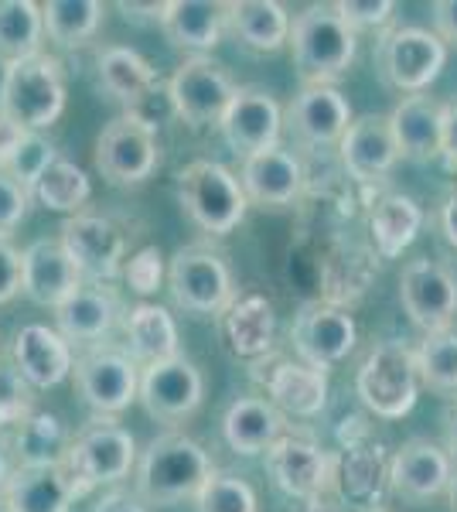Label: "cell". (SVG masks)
<instances>
[{"label": "cell", "instance_id": "obj_43", "mask_svg": "<svg viewBox=\"0 0 457 512\" xmlns=\"http://www.w3.org/2000/svg\"><path fill=\"white\" fill-rule=\"evenodd\" d=\"M123 274H127L130 291L154 294L157 287H161V280H164V256H161V250H157V246H144V250H137L127 260Z\"/></svg>", "mask_w": 457, "mask_h": 512}, {"label": "cell", "instance_id": "obj_50", "mask_svg": "<svg viewBox=\"0 0 457 512\" xmlns=\"http://www.w3.org/2000/svg\"><path fill=\"white\" fill-rule=\"evenodd\" d=\"M434 28L437 38L444 41H457V0H437L434 4Z\"/></svg>", "mask_w": 457, "mask_h": 512}, {"label": "cell", "instance_id": "obj_49", "mask_svg": "<svg viewBox=\"0 0 457 512\" xmlns=\"http://www.w3.org/2000/svg\"><path fill=\"white\" fill-rule=\"evenodd\" d=\"M116 11H123V18L134 21V24H161L164 21V4H134V0H120L116 4Z\"/></svg>", "mask_w": 457, "mask_h": 512}, {"label": "cell", "instance_id": "obj_30", "mask_svg": "<svg viewBox=\"0 0 457 512\" xmlns=\"http://www.w3.org/2000/svg\"><path fill=\"white\" fill-rule=\"evenodd\" d=\"M161 28L174 48L205 55L226 35V4L219 0H168Z\"/></svg>", "mask_w": 457, "mask_h": 512}, {"label": "cell", "instance_id": "obj_57", "mask_svg": "<svg viewBox=\"0 0 457 512\" xmlns=\"http://www.w3.org/2000/svg\"><path fill=\"white\" fill-rule=\"evenodd\" d=\"M4 79H7V62L0 59V93H4Z\"/></svg>", "mask_w": 457, "mask_h": 512}, {"label": "cell", "instance_id": "obj_44", "mask_svg": "<svg viewBox=\"0 0 457 512\" xmlns=\"http://www.w3.org/2000/svg\"><path fill=\"white\" fill-rule=\"evenodd\" d=\"M28 205H31L28 188L21 181H14L7 171H0V239H11V233L28 216Z\"/></svg>", "mask_w": 457, "mask_h": 512}, {"label": "cell", "instance_id": "obj_56", "mask_svg": "<svg viewBox=\"0 0 457 512\" xmlns=\"http://www.w3.org/2000/svg\"><path fill=\"white\" fill-rule=\"evenodd\" d=\"M307 512H338V509H335V506H324V502H318V506H311Z\"/></svg>", "mask_w": 457, "mask_h": 512}, {"label": "cell", "instance_id": "obj_14", "mask_svg": "<svg viewBox=\"0 0 457 512\" xmlns=\"http://www.w3.org/2000/svg\"><path fill=\"white\" fill-rule=\"evenodd\" d=\"M62 246L86 284H110L127 260V233L96 212H76L62 222Z\"/></svg>", "mask_w": 457, "mask_h": 512}, {"label": "cell", "instance_id": "obj_27", "mask_svg": "<svg viewBox=\"0 0 457 512\" xmlns=\"http://www.w3.org/2000/svg\"><path fill=\"white\" fill-rule=\"evenodd\" d=\"M222 342L236 359L260 362L273 352L277 315L263 294H236V301L222 311Z\"/></svg>", "mask_w": 457, "mask_h": 512}, {"label": "cell", "instance_id": "obj_45", "mask_svg": "<svg viewBox=\"0 0 457 512\" xmlns=\"http://www.w3.org/2000/svg\"><path fill=\"white\" fill-rule=\"evenodd\" d=\"M338 14L345 18V24L352 31L362 28H382V24L393 21L396 4L393 0H338Z\"/></svg>", "mask_w": 457, "mask_h": 512}, {"label": "cell", "instance_id": "obj_46", "mask_svg": "<svg viewBox=\"0 0 457 512\" xmlns=\"http://www.w3.org/2000/svg\"><path fill=\"white\" fill-rule=\"evenodd\" d=\"M21 294V250L11 239H0V304Z\"/></svg>", "mask_w": 457, "mask_h": 512}, {"label": "cell", "instance_id": "obj_8", "mask_svg": "<svg viewBox=\"0 0 457 512\" xmlns=\"http://www.w3.org/2000/svg\"><path fill=\"white\" fill-rule=\"evenodd\" d=\"M447 62V45L437 31L403 24L389 28L376 45V69L389 89H400L406 96H417L430 86Z\"/></svg>", "mask_w": 457, "mask_h": 512}, {"label": "cell", "instance_id": "obj_7", "mask_svg": "<svg viewBox=\"0 0 457 512\" xmlns=\"http://www.w3.org/2000/svg\"><path fill=\"white\" fill-rule=\"evenodd\" d=\"M355 390L369 414L382 420H400L417 407L420 396V369L417 352L406 342H379L365 355L355 376Z\"/></svg>", "mask_w": 457, "mask_h": 512}, {"label": "cell", "instance_id": "obj_25", "mask_svg": "<svg viewBox=\"0 0 457 512\" xmlns=\"http://www.w3.org/2000/svg\"><path fill=\"white\" fill-rule=\"evenodd\" d=\"M239 185L246 198L260 209H287L301 198L304 188V168L284 147H270L253 158H243Z\"/></svg>", "mask_w": 457, "mask_h": 512}, {"label": "cell", "instance_id": "obj_5", "mask_svg": "<svg viewBox=\"0 0 457 512\" xmlns=\"http://www.w3.org/2000/svg\"><path fill=\"white\" fill-rule=\"evenodd\" d=\"M171 297L185 315L215 318L236 301V277L226 260L209 243H188L168 263Z\"/></svg>", "mask_w": 457, "mask_h": 512}, {"label": "cell", "instance_id": "obj_31", "mask_svg": "<svg viewBox=\"0 0 457 512\" xmlns=\"http://www.w3.org/2000/svg\"><path fill=\"white\" fill-rule=\"evenodd\" d=\"M76 499L79 492L62 465L14 468L4 489V502L11 512H69Z\"/></svg>", "mask_w": 457, "mask_h": 512}, {"label": "cell", "instance_id": "obj_22", "mask_svg": "<svg viewBox=\"0 0 457 512\" xmlns=\"http://www.w3.org/2000/svg\"><path fill=\"white\" fill-rule=\"evenodd\" d=\"M11 366L24 376L31 390H52L65 383L76 366L72 345L48 325H24L14 332L11 342Z\"/></svg>", "mask_w": 457, "mask_h": 512}, {"label": "cell", "instance_id": "obj_28", "mask_svg": "<svg viewBox=\"0 0 457 512\" xmlns=\"http://www.w3.org/2000/svg\"><path fill=\"white\" fill-rule=\"evenodd\" d=\"M287 434V420L263 396H239L229 403L226 417H222V437L236 454L253 458V454H267L280 437Z\"/></svg>", "mask_w": 457, "mask_h": 512}, {"label": "cell", "instance_id": "obj_23", "mask_svg": "<svg viewBox=\"0 0 457 512\" xmlns=\"http://www.w3.org/2000/svg\"><path fill=\"white\" fill-rule=\"evenodd\" d=\"M338 158H342L345 175L362 181V185H376V181L386 178L400 161L389 117L365 113V117L348 123L342 144H338Z\"/></svg>", "mask_w": 457, "mask_h": 512}, {"label": "cell", "instance_id": "obj_59", "mask_svg": "<svg viewBox=\"0 0 457 512\" xmlns=\"http://www.w3.org/2000/svg\"><path fill=\"white\" fill-rule=\"evenodd\" d=\"M365 512H386V509H379V506H376V509H365Z\"/></svg>", "mask_w": 457, "mask_h": 512}, {"label": "cell", "instance_id": "obj_52", "mask_svg": "<svg viewBox=\"0 0 457 512\" xmlns=\"http://www.w3.org/2000/svg\"><path fill=\"white\" fill-rule=\"evenodd\" d=\"M440 229H444L447 243L457 250V185L451 188V195L444 198V209H440Z\"/></svg>", "mask_w": 457, "mask_h": 512}, {"label": "cell", "instance_id": "obj_32", "mask_svg": "<svg viewBox=\"0 0 457 512\" xmlns=\"http://www.w3.org/2000/svg\"><path fill=\"white\" fill-rule=\"evenodd\" d=\"M123 332H127V352L134 355L140 369L181 355L178 325H174L171 311L161 308V304L151 301L134 304L127 311V318H123Z\"/></svg>", "mask_w": 457, "mask_h": 512}, {"label": "cell", "instance_id": "obj_36", "mask_svg": "<svg viewBox=\"0 0 457 512\" xmlns=\"http://www.w3.org/2000/svg\"><path fill=\"white\" fill-rule=\"evenodd\" d=\"M45 18L35 0H0V59L7 65L41 52Z\"/></svg>", "mask_w": 457, "mask_h": 512}, {"label": "cell", "instance_id": "obj_11", "mask_svg": "<svg viewBox=\"0 0 457 512\" xmlns=\"http://www.w3.org/2000/svg\"><path fill=\"white\" fill-rule=\"evenodd\" d=\"M267 472L280 492L301 502H318L335 489L338 458L307 434H284L267 451Z\"/></svg>", "mask_w": 457, "mask_h": 512}, {"label": "cell", "instance_id": "obj_39", "mask_svg": "<svg viewBox=\"0 0 457 512\" xmlns=\"http://www.w3.org/2000/svg\"><path fill=\"white\" fill-rule=\"evenodd\" d=\"M420 383L437 393H457V328L423 335L417 349Z\"/></svg>", "mask_w": 457, "mask_h": 512}, {"label": "cell", "instance_id": "obj_13", "mask_svg": "<svg viewBox=\"0 0 457 512\" xmlns=\"http://www.w3.org/2000/svg\"><path fill=\"white\" fill-rule=\"evenodd\" d=\"M400 304L423 335L447 332L457 318V274L447 263L417 256L400 274Z\"/></svg>", "mask_w": 457, "mask_h": 512}, {"label": "cell", "instance_id": "obj_20", "mask_svg": "<svg viewBox=\"0 0 457 512\" xmlns=\"http://www.w3.org/2000/svg\"><path fill=\"white\" fill-rule=\"evenodd\" d=\"M284 123L297 144L321 151V147L342 144L348 123H352V106L335 86H304L287 106Z\"/></svg>", "mask_w": 457, "mask_h": 512}, {"label": "cell", "instance_id": "obj_1", "mask_svg": "<svg viewBox=\"0 0 457 512\" xmlns=\"http://www.w3.org/2000/svg\"><path fill=\"white\" fill-rule=\"evenodd\" d=\"M212 472L215 465L209 451L195 437L168 431L157 434L140 451L134 468V492L144 499V506H178L185 499H195Z\"/></svg>", "mask_w": 457, "mask_h": 512}, {"label": "cell", "instance_id": "obj_21", "mask_svg": "<svg viewBox=\"0 0 457 512\" xmlns=\"http://www.w3.org/2000/svg\"><path fill=\"white\" fill-rule=\"evenodd\" d=\"M120 315L127 311L110 284H82L62 308H55V325L72 349H93L110 338Z\"/></svg>", "mask_w": 457, "mask_h": 512}, {"label": "cell", "instance_id": "obj_42", "mask_svg": "<svg viewBox=\"0 0 457 512\" xmlns=\"http://www.w3.org/2000/svg\"><path fill=\"white\" fill-rule=\"evenodd\" d=\"M55 158H58L55 147L48 144L45 137H41V134H28V137L21 140L18 151L7 158V164L0 171H7V175H11L14 181H21V185L31 192V185H35V181L41 178V171H45Z\"/></svg>", "mask_w": 457, "mask_h": 512}, {"label": "cell", "instance_id": "obj_53", "mask_svg": "<svg viewBox=\"0 0 457 512\" xmlns=\"http://www.w3.org/2000/svg\"><path fill=\"white\" fill-rule=\"evenodd\" d=\"M444 441H447V454L457 461V400L447 407V414H444Z\"/></svg>", "mask_w": 457, "mask_h": 512}, {"label": "cell", "instance_id": "obj_47", "mask_svg": "<svg viewBox=\"0 0 457 512\" xmlns=\"http://www.w3.org/2000/svg\"><path fill=\"white\" fill-rule=\"evenodd\" d=\"M93 512H147L144 499L137 492L127 489H110L106 495H99V502L93 506Z\"/></svg>", "mask_w": 457, "mask_h": 512}, {"label": "cell", "instance_id": "obj_55", "mask_svg": "<svg viewBox=\"0 0 457 512\" xmlns=\"http://www.w3.org/2000/svg\"><path fill=\"white\" fill-rule=\"evenodd\" d=\"M451 512H457V478L451 482Z\"/></svg>", "mask_w": 457, "mask_h": 512}, {"label": "cell", "instance_id": "obj_24", "mask_svg": "<svg viewBox=\"0 0 457 512\" xmlns=\"http://www.w3.org/2000/svg\"><path fill=\"white\" fill-rule=\"evenodd\" d=\"M389 130L400 158L413 164L444 158V103L434 96H403L389 113Z\"/></svg>", "mask_w": 457, "mask_h": 512}, {"label": "cell", "instance_id": "obj_18", "mask_svg": "<svg viewBox=\"0 0 457 512\" xmlns=\"http://www.w3.org/2000/svg\"><path fill=\"white\" fill-rule=\"evenodd\" d=\"M454 482V458L430 437H410L389 461V485L406 502H430Z\"/></svg>", "mask_w": 457, "mask_h": 512}, {"label": "cell", "instance_id": "obj_34", "mask_svg": "<svg viewBox=\"0 0 457 512\" xmlns=\"http://www.w3.org/2000/svg\"><path fill=\"white\" fill-rule=\"evenodd\" d=\"M7 448L18 454V468H52L62 465L72 448V434L62 417L35 410L24 424L7 437Z\"/></svg>", "mask_w": 457, "mask_h": 512}, {"label": "cell", "instance_id": "obj_38", "mask_svg": "<svg viewBox=\"0 0 457 512\" xmlns=\"http://www.w3.org/2000/svg\"><path fill=\"white\" fill-rule=\"evenodd\" d=\"M106 4L99 0H48L41 4V18H45V35L62 48H79L96 38L99 24H103Z\"/></svg>", "mask_w": 457, "mask_h": 512}, {"label": "cell", "instance_id": "obj_16", "mask_svg": "<svg viewBox=\"0 0 457 512\" xmlns=\"http://www.w3.org/2000/svg\"><path fill=\"white\" fill-rule=\"evenodd\" d=\"M290 342H294L297 359L328 373L331 366H338V362L352 355L355 342H359V325H355V318L348 311L335 308V304L311 301L294 318Z\"/></svg>", "mask_w": 457, "mask_h": 512}, {"label": "cell", "instance_id": "obj_17", "mask_svg": "<svg viewBox=\"0 0 457 512\" xmlns=\"http://www.w3.org/2000/svg\"><path fill=\"white\" fill-rule=\"evenodd\" d=\"M219 130L226 137L229 151L239 158H253L260 151L280 147V130H284V110L267 89L239 86L232 96L226 117L219 120Z\"/></svg>", "mask_w": 457, "mask_h": 512}, {"label": "cell", "instance_id": "obj_6", "mask_svg": "<svg viewBox=\"0 0 457 512\" xmlns=\"http://www.w3.org/2000/svg\"><path fill=\"white\" fill-rule=\"evenodd\" d=\"M0 110L28 134H41L65 110V65L55 55H31L24 62L7 65Z\"/></svg>", "mask_w": 457, "mask_h": 512}, {"label": "cell", "instance_id": "obj_33", "mask_svg": "<svg viewBox=\"0 0 457 512\" xmlns=\"http://www.w3.org/2000/svg\"><path fill=\"white\" fill-rule=\"evenodd\" d=\"M420 226H423L420 202L403 192L382 195L369 212V233L382 260H396L417 239Z\"/></svg>", "mask_w": 457, "mask_h": 512}, {"label": "cell", "instance_id": "obj_10", "mask_svg": "<svg viewBox=\"0 0 457 512\" xmlns=\"http://www.w3.org/2000/svg\"><path fill=\"white\" fill-rule=\"evenodd\" d=\"M76 386L82 400L96 410V417H116L137 400L140 366L127 349L116 345H93L76 355Z\"/></svg>", "mask_w": 457, "mask_h": 512}, {"label": "cell", "instance_id": "obj_37", "mask_svg": "<svg viewBox=\"0 0 457 512\" xmlns=\"http://www.w3.org/2000/svg\"><path fill=\"white\" fill-rule=\"evenodd\" d=\"M89 198H93V181L69 158H55L31 185V202L45 205L52 212H69V216L82 212Z\"/></svg>", "mask_w": 457, "mask_h": 512}, {"label": "cell", "instance_id": "obj_29", "mask_svg": "<svg viewBox=\"0 0 457 512\" xmlns=\"http://www.w3.org/2000/svg\"><path fill=\"white\" fill-rule=\"evenodd\" d=\"M290 14L277 0H229L226 31L249 52L273 55L290 45Z\"/></svg>", "mask_w": 457, "mask_h": 512}, {"label": "cell", "instance_id": "obj_26", "mask_svg": "<svg viewBox=\"0 0 457 512\" xmlns=\"http://www.w3.org/2000/svg\"><path fill=\"white\" fill-rule=\"evenodd\" d=\"M256 379L280 414L311 420L328 407V373L301 359H273V366L267 373H256Z\"/></svg>", "mask_w": 457, "mask_h": 512}, {"label": "cell", "instance_id": "obj_19", "mask_svg": "<svg viewBox=\"0 0 457 512\" xmlns=\"http://www.w3.org/2000/svg\"><path fill=\"white\" fill-rule=\"evenodd\" d=\"M86 284L62 239H35L21 250V294L41 308H62Z\"/></svg>", "mask_w": 457, "mask_h": 512}, {"label": "cell", "instance_id": "obj_54", "mask_svg": "<svg viewBox=\"0 0 457 512\" xmlns=\"http://www.w3.org/2000/svg\"><path fill=\"white\" fill-rule=\"evenodd\" d=\"M11 461H7V441L0 437V495H4V489H7V482H11Z\"/></svg>", "mask_w": 457, "mask_h": 512}, {"label": "cell", "instance_id": "obj_48", "mask_svg": "<svg viewBox=\"0 0 457 512\" xmlns=\"http://www.w3.org/2000/svg\"><path fill=\"white\" fill-rule=\"evenodd\" d=\"M24 137H28V130H24L21 123H14L4 110H0V168H4L7 158L18 151Z\"/></svg>", "mask_w": 457, "mask_h": 512}, {"label": "cell", "instance_id": "obj_9", "mask_svg": "<svg viewBox=\"0 0 457 512\" xmlns=\"http://www.w3.org/2000/svg\"><path fill=\"white\" fill-rule=\"evenodd\" d=\"M171 103L181 123H188L191 130L202 127H219V120L226 117L232 96H236V79L229 76V69L222 62H215L212 55H191L178 65V72L168 82Z\"/></svg>", "mask_w": 457, "mask_h": 512}, {"label": "cell", "instance_id": "obj_12", "mask_svg": "<svg viewBox=\"0 0 457 512\" xmlns=\"http://www.w3.org/2000/svg\"><path fill=\"white\" fill-rule=\"evenodd\" d=\"M161 164L157 134L130 117H116L96 137V171L116 188H137Z\"/></svg>", "mask_w": 457, "mask_h": 512}, {"label": "cell", "instance_id": "obj_41", "mask_svg": "<svg viewBox=\"0 0 457 512\" xmlns=\"http://www.w3.org/2000/svg\"><path fill=\"white\" fill-rule=\"evenodd\" d=\"M35 414V390L14 366H0V437H11Z\"/></svg>", "mask_w": 457, "mask_h": 512}, {"label": "cell", "instance_id": "obj_58", "mask_svg": "<svg viewBox=\"0 0 457 512\" xmlns=\"http://www.w3.org/2000/svg\"><path fill=\"white\" fill-rule=\"evenodd\" d=\"M0 512H11V506L4 502V495H0Z\"/></svg>", "mask_w": 457, "mask_h": 512}, {"label": "cell", "instance_id": "obj_40", "mask_svg": "<svg viewBox=\"0 0 457 512\" xmlns=\"http://www.w3.org/2000/svg\"><path fill=\"white\" fill-rule=\"evenodd\" d=\"M198 512H256V492L246 478L232 472H215L209 482L202 485V492L195 495Z\"/></svg>", "mask_w": 457, "mask_h": 512}, {"label": "cell", "instance_id": "obj_3", "mask_svg": "<svg viewBox=\"0 0 457 512\" xmlns=\"http://www.w3.org/2000/svg\"><path fill=\"white\" fill-rule=\"evenodd\" d=\"M62 468L69 472L79 499L96 485H116L137 468V441L113 417H93L79 434H72V448Z\"/></svg>", "mask_w": 457, "mask_h": 512}, {"label": "cell", "instance_id": "obj_51", "mask_svg": "<svg viewBox=\"0 0 457 512\" xmlns=\"http://www.w3.org/2000/svg\"><path fill=\"white\" fill-rule=\"evenodd\" d=\"M444 161L457 171V99L444 103Z\"/></svg>", "mask_w": 457, "mask_h": 512}, {"label": "cell", "instance_id": "obj_35", "mask_svg": "<svg viewBox=\"0 0 457 512\" xmlns=\"http://www.w3.org/2000/svg\"><path fill=\"white\" fill-rule=\"evenodd\" d=\"M96 69H99V82H103V89L113 99H120L123 110L134 106L140 96L151 93L157 82H161L154 72V65L127 45H106L96 59Z\"/></svg>", "mask_w": 457, "mask_h": 512}, {"label": "cell", "instance_id": "obj_2", "mask_svg": "<svg viewBox=\"0 0 457 512\" xmlns=\"http://www.w3.org/2000/svg\"><path fill=\"white\" fill-rule=\"evenodd\" d=\"M290 48L304 86H335L352 69L359 38L335 4H307L290 21Z\"/></svg>", "mask_w": 457, "mask_h": 512}, {"label": "cell", "instance_id": "obj_4", "mask_svg": "<svg viewBox=\"0 0 457 512\" xmlns=\"http://www.w3.org/2000/svg\"><path fill=\"white\" fill-rule=\"evenodd\" d=\"M178 202L202 233L229 236L246 219L249 198L226 164L191 161L178 171Z\"/></svg>", "mask_w": 457, "mask_h": 512}, {"label": "cell", "instance_id": "obj_15", "mask_svg": "<svg viewBox=\"0 0 457 512\" xmlns=\"http://www.w3.org/2000/svg\"><path fill=\"white\" fill-rule=\"evenodd\" d=\"M137 400L144 410L161 424H181L202 407L205 400V376L188 355L154 362L140 369V390Z\"/></svg>", "mask_w": 457, "mask_h": 512}]
</instances>
